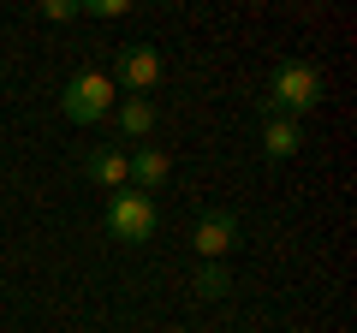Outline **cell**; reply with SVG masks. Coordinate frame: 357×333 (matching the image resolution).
<instances>
[{"label": "cell", "instance_id": "cell-1", "mask_svg": "<svg viewBox=\"0 0 357 333\" xmlns=\"http://www.w3.org/2000/svg\"><path fill=\"white\" fill-rule=\"evenodd\" d=\"M321 95H328V77H321V65H310V60H286V65H274V77H268L262 114L298 119V114H316Z\"/></svg>", "mask_w": 357, "mask_h": 333}, {"label": "cell", "instance_id": "cell-2", "mask_svg": "<svg viewBox=\"0 0 357 333\" xmlns=\"http://www.w3.org/2000/svg\"><path fill=\"white\" fill-rule=\"evenodd\" d=\"M114 84H107V72H72L60 90V114L72 119V125H96V119L114 114Z\"/></svg>", "mask_w": 357, "mask_h": 333}, {"label": "cell", "instance_id": "cell-3", "mask_svg": "<svg viewBox=\"0 0 357 333\" xmlns=\"http://www.w3.org/2000/svg\"><path fill=\"white\" fill-rule=\"evenodd\" d=\"M107 232H114L119 244H149L155 238V196H143V191H114L107 196Z\"/></svg>", "mask_w": 357, "mask_h": 333}, {"label": "cell", "instance_id": "cell-4", "mask_svg": "<svg viewBox=\"0 0 357 333\" xmlns=\"http://www.w3.org/2000/svg\"><path fill=\"white\" fill-rule=\"evenodd\" d=\"M107 84L126 90V95H149L155 84H161V48H149V42L114 48V72H107Z\"/></svg>", "mask_w": 357, "mask_h": 333}, {"label": "cell", "instance_id": "cell-5", "mask_svg": "<svg viewBox=\"0 0 357 333\" xmlns=\"http://www.w3.org/2000/svg\"><path fill=\"white\" fill-rule=\"evenodd\" d=\"M191 244H197V256H203V262H227L232 250H238V215H232V208H208V215H197Z\"/></svg>", "mask_w": 357, "mask_h": 333}, {"label": "cell", "instance_id": "cell-6", "mask_svg": "<svg viewBox=\"0 0 357 333\" xmlns=\"http://www.w3.org/2000/svg\"><path fill=\"white\" fill-rule=\"evenodd\" d=\"M167 179H173V161H167L161 149H131L126 155V185H131V191L149 196V191H161Z\"/></svg>", "mask_w": 357, "mask_h": 333}, {"label": "cell", "instance_id": "cell-7", "mask_svg": "<svg viewBox=\"0 0 357 333\" xmlns=\"http://www.w3.org/2000/svg\"><path fill=\"white\" fill-rule=\"evenodd\" d=\"M298 149H304V131H298V119L262 114V155H268V161H292Z\"/></svg>", "mask_w": 357, "mask_h": 333}, {"label": "cell", "instance_id": "cell-8", "mask_svg": "<svg viewBox=\"0 0 357 333\" xmlns=\"http://www.w3.org/2000/svg\"><path fill=\"white\" fill-rule=\"evenodd\" d=\"M84 173H89V185H102V191H126V149H114V143L89 149Z\"/></svg>", "mask_w": 357, "mask_h": 333}, {"label": "cell", "instance_id": "cell-9", "mask_svg": "<svg viewBox=\"0 0 357 333\" xmlns=\"http://www.w3.org/2000/svg\"><path fill=\"white\" fill-rule=\"evenodd\" d=\"M114 119H119V131H126V143H143L155 131V102H149V95H119Z\"/></svg>", "mask_w": 357, "mask_h": 333}, {"label": "cell", "instance_id": "cell-10", "mask_svg": "<svg viewBox=\"0 0 357 333\" xmlns=\"http://www.w3.org/2000/svg\"><path fill=\"white\" fill-rule=\"evenodd\" d=\"M227 292H232L227 262H203V268H197V297H227Z\"/></svg>", "mask_w": 357, "mask_h": 333}, {"label": "cell", "instance_id": "cell-11", "mask_svg": "<svg viewBox=\"0 0 357 333\" xmlns=\"http://www.w3.org/2000/svg\"><path fill=\"white\" fill-rule=\"evenodd\" d=\"M126 13V0H84L77 6V18H119Z\"/></svg>", "mask_w": 357, "mask_h": 333}, {"label": "cell", "instance_id": "cell-12", "mask_svg": "<svg viewBox=\"0 0 357 333\" xmlns=\"http://www.w3.org/2000/svg\"><path fill=\"white\" fill-rule=\"evenodd\" d=\"M42 18H77L72 0H42Z\"/></svg>", "mask_w": 357, "mask_h": 333}]
</instances>
